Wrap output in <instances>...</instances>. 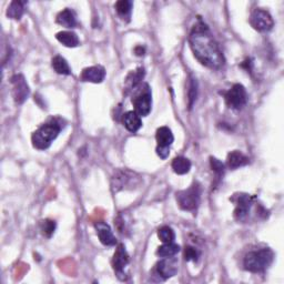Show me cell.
I'll list each match as a JSON object with an SVG mask.
<instances>
[{"label":"cell","mask_w":284,"mask_h":284,"mask_svg":"<svg viewBox=\"0 0 284 284\" xmlns=\"http://www.w3.org/2000/svg\"><path fill=\"white\" fill-rule=\"evenodd\" d=\"M189 44L194 57L203 66L210 69H221L224 66L225 60L222 51L204 24L194 26L189 36Z\"/></svg>","instance_id":"obj_1"},{"label":"cell","mask_w":284,"mask_h":284,"mask_svg":"<svg viewBox=\"0 0 284 284\" xmlns=\"http://www.w3.org/2000/svg\"><path fill=\"white\" fill-rule=\"evenodd\" d=\"M57 24L66 28H75L77 26V16L73 10L66 8L58 14L56 18Z\"/></svg>","instance_id":"obj_14"},{"label":"cell","mask_w":284,"mask_h":284,"mask_svg":"<svg viewBox=\"0 0 284 284\" xmlns=\"http://www.w3.org/2000/svg\"><path fill=\"white\" fill-rule=\"evenodd\" d=\"M158 236L161 240V242L164 243H171V242L175 241L176 234L175 231H173L170 227H162L158 231Z\"/></svg>","instance_id":"obj_26"},{"label":"cell","mask_w":284,"mask_h":284,"mask_svg":"<svg viewBox=\"0 0 284 284\" xmlns=\"http://www.w3.org/2000/svg\"><path fill=\"white\" fill-rule=\"evenodd\" d=\"M106 77V69L102 66H92L86 68L81 72V80L85 82L100 83L104 80Z\"/></svg>","instance_id":"obj_11"},{"label":"cell","mask_w":284,"mask_h":284,"mask_svg":"<svg viewBox=\"0 0 284 284\" xmlns=\"http://www.w3.org/2000/svg\"><path fill=\"white\" fill-rule=\"evenodd\" d=\"M156 139L159 147H169L173 144L175 141V136H173L172 131L168 127H161L157 130L156 133Z\"/></svg>","instance_id":"obj_17"},{"label":"cell","mask_w":284,"mask_h":284,"mask_svg":"<svg viewBox=\"0 0 284 284\" xmlns=\"http://www.w3.org/2000/svg\"><path fill=\"white\" fill-rule=\"evenodd\" d=\"M151 103H152L151 91L148 85L146 86V89H142V90H140L135 94V97L132 98L134 111L138 113L140 117H146V115H148L150 113Z\"/></svg>","instance_id":"obj_6"},{"label":"cell","mask_w":284,"mask_h":284,"mask_svg":"<svg viewBox=\"0 0 284 284\" xmlns=\"http://www.w3.org/2000/svg\"><path fill=\"white\" fill-rule=\"evenodd\" d=\"M132 6H133V3L130 2V0H120V2L115 4L114 7L120 17H122L124 19V18L130 17Z\"/></svg>","instance_id":"obj_24"},{"label":"cell","mask_w":284,"mask_h":284,"mask_svg":"<svg viewBox=\"0 0 284 284\" xmlns=\"http://www.w3.org/2000/svg\"><path fill=\"white\" fill-rule=\"evenodd\" d=\"M25 5L26 3L18 2V0H15V2H13L9 5L8 10H7L8 17L12 19L19 20L25 14Z\"/></svg>","instance_id":"obj_22"},{"label":"cell","mask_w":284,"mask_h":284,"mask_svg":"<svg viewBox=\"0 0 284 284\" xmlns=\"http://www.w3.org/2000/svg\"><path fill=\"white\" fill-rule=\"evenodd\" d=\"M224 99L225 103H227L229 108L239 110L243 108L246 104V101H248V94H246V90L243 86L240 85V83H236L229 91L225 92Z\"/></svg>","instance_id":"obj_5"},{"label":"cell","mask_w":284,"mask_h":284,"mask_svg":"<svg viewBox=\"0 0 284 284\" xmlns=\"http://www.w3.org/2000/svg\"><path fill=\"white\" fill-rule=\"evenodd\" d=\"M134 51H135V54L138 55V56H144L145 55V49L142 48V47H136Z\"/></svg>","instance_id":"obj_31"},{"label":"cell","mask_w":284,"mask_h":284,"mask_svg":"<svg viewBox=\"0 0 284 284\" xmlns=\"http://www.w3.org/2000/svg\"><path fill=\"white\" fill-rule=\"evenodd\" d=\"M252 200L248 194H241L236 201V206L234 210V218L238 221H244L248 217L249 211L251 209Z\"/></svg>","instance_id":"obj_12"},{"label":"cell","mask_w":284,"mask_h":284,"mask_svg":"<svg viewBox=\"0 0 284 284\" xmlns=\"http://www.w3.org/2000/svg\"><path fill=\"white\" fill-rule=\"evenodd\" d=\"M273 257H274V254L270 249L251 251L244 257V269L252 273L263 272L271 265Z\"/></svg>","instance_id":"obj_2"},{"label":"cell","mask_w":284,"mask_h":284,"mask_svg":"<svg viewBox=\"0 0 284 284\" xmlns=\"http://www.w3.org/2000/svg\"><path fill=\"white\" fill-rule=\"evenodd\" d=\"M123 125L130 132H136L142 127L141 117L135 111H128L122 117Z\"/></svg>","instance_id":"obj_15"},{"label":"cell","mask_w":284,"mask_h":284,"mask_svg":"<svg viewBox=\"0 0 284 284\" xmlns=\"http://www.w3.org/2000/svg\"><path fill=\"white\" fill-rule=\"evenodd\" d=\"M145 77V69L144 68H138V69L134 71H131L129 73V76L125 79V90L130 91L133 90L136 87H138L139 83L141 82L142 79Z\"/></svg>","instance_id":"obj_19"},{"label":"cell","mask_w":284,"mask_h":284,"mask_svg":"<svg viewBox=\"0 0 284 284\" xmlns=\"http://www.w3.org/2000/svg\"><path fill=\"white\" fill-rule=\"evenodd\" d=\"M60 130L61 127L57 122H55V121L43 124L38 130L35 131L33 136H31V141H33L34 147L38 150L48 149L51 142L60 133Z\"/></svg>","instance_id":"obj_3"},{"label":"cell","mask_w":284,"mask_h":284,"mask_svg":"<svg viewBox=\"0 0 284 284\" xmlns=\"http://www.w3.org/2000/svg\"><path fill=\"white\" fill-rule=\"evenodd\" d=\"M188 104L189 109H191L193 107V103L196 102L197 96H198V82L194 78H191L190 81H189L188 86Z\"/></svg>","instance_id":"obj_25"},{"label":"cell","mask_w":284,"mask_h":284,"mask_svg":"<svg viewBox=\"0 0 284 284\" xmlns=\"http://www.w3.org/2000/svg\"><path fill=\"white\" fill-rule=\"evenodd\" d=\"M56 38L60 44L68 47V48H75L80 44L78 36L72 31H60L56 35Z\"/></svg>","instance_id":"obj_18"},{"label":"cell","mask_w":284,"mask_h":284,"mask_svg":"<svg viewBox=\"0 0 284 284\" xmlns=\"http://www.w3.org/2000/svg\"><path fill=\"white\" fill-rule=\"evenodd\" d=\"M179 251H180V246L171 242V243H164V245L159 246L157 250V254L160 257H170L179 253Z\"/></svg>","instance_id":"obj_23"},{"label":"cell","mask_w":284,"mask_h":284,"mask_svg":"<svg viewBox=\"0 0 284 284\" xmlns=\"http://www.w3.org/2000/svg\"><path fill=\"white\" fill-rule=\"evenodd\" d=\"M158 274L164 278L175 276L178 272V260L175 256L164 257V260L158 262L157 264Z\"/></svg>","instance_id":"obj_9"},{"label":"cell","mask_w":284,"mask_h":284,"mask_svg":"<svg viewBox=\"0 0 284 284\" xmlns=\"http://www.w3.org/2000/svg\"><path fill=\"white\" fill-rule=\"evenodd\" d=\"M210 164H211V168L214 172H217L218 175H223L224 165L222 162L218 159H215V158H211V159H210Z\"/></svg>","instance_id":"obj_29"},{"label":"cell","mask_w":284,"mask_h":284,"mask_svg":"<svg viewBox=\"0 0 284 284\" xmlns=\"http://www.w3.org/2000/svg\"><path fill=\"white\" fill-rule=\"evenodd\" d=\"M129 263V255L125 251L124 246L122 244H120L118 246V249L115 250L113 259H112V266L114 272L118 274V277L123 280V270L124 267L127 266V264Z\"/></svg>","instance_id":"obj_10"},{"label":"cell","mask_w":284,"mask_h":284,"mask_svg":"<svg viewBox=\"0 0 284 284\" xmlns=\"http://www.w3.org/2000/svg\"><path fill=\"white\" fill-rule=\"evenodd\" d=\"M96 230H97L98 238L103 245L112 246L117 243V240H115L112 231L108 224L103 222H99L96 224Z\"/></svg>","instance_id":"obj_13"},{"label":"cell","mask_w":284,"mask_h":284,"mask_svg":"<svg viewBox=\"0 0 284 284\" xmlns=\"http://www.w3.org/2000/svg\"><path fill=\"white\" fill-rule=\"evenodd\" d=\"M157 154L159 156L161 159H167L170 155V149L167 148V147H159L158 146L157 148Z\"/></svg>","instance_id":"obj_30"},{"label":"cell","mask_w":284,"mask_h":284,"mask_svg":"<svg viewBox=\"0 0 284 284\" xmlns=\"http://www.w3.org/2000/svg\"><path fill=\"white\" fill-rule=\"evenodd\" d=\"M250 24L257 31H267L272 29L274 22H273L272 16L266 10L256 9L251 15Z\"/></svg>","instance_id":"obj_7"},{"label":"cell","mask_w":284,"mask_h":284,"mask_svg":"<svg viewBox=\"0 0 284 284\" xmlns=\"http://www.w3.org/2000/svg\"><path fill=\"white\" fill-rule=\"evenodd\" d=\"M172 169L177 175H186L191 169V162L185 157L175 158L172 161Z\"/></svg>","instance_id":"obj_20"},{"label":"cell","mask_w":284,"mask_h":284,"mask_svg":"<svg viewBox=\"0 0 284 284\" xmlns=\"http://www.w3.org/2000/svg\"><path fill=\"white\" fill-rule=\"evenodd\" d=\"M200 196H201V189L198 183L191 186L187 190L177 192V202L182 210L185 211H193L199 206Z\"/></svg>","instance_id":"obj_4"},{"label":"cell","mask_w":284,"mask_h":284,"mask_svg":"<svg viewBox=\"0 0 284 284\" xmlns=\"http://www.w3.org/2000/svg\"><path fill=\"white\" fill-rule=\"evenodd\" d=\"M40 230H41V232H43L44 235L50 238V236L54 234L55 230H56V222H55V221L48 220V219L43 220L40 222Z\"/></svg>","instance_id":"obj_27"},{"label":"cell","mask_w":284,"mask_h":284,"mask_svg":"<svg viewBox=\"0 0 284 284\" xmlns=\"http://www.w3.org/2000/svg\"><path fill=\"white\" fill-rule=\"evenodd\" d=\"M249 164V158L240 151L230 152L227 158V166L229 169L235 170Z\"/></svg>","instance_id":"obj_16"},{"label":"cell","mask_w":284,"mask_h":284,"mask_svg":"<svg viewBox=\"0 0 284 284\" xmlns=\"http://www.w3.org/2000/svg\"><path fill=\"white\" fill-rule=\"evenodd\" d=\"M51 65L52 68H54V70L57 73H59V75H64V76L71 75V69L69 67V64H68L65 58H62L61 56H56L54 59H52Z\"/></svg>","instance_id":"obj_21"},{"label":"cell","mask_w":284,"mask_h":284,"mask_svg":"<svg viewBox=\"0 0 284 284\" xmlns=\"http://www.w3.org/2000/svg\"><path fill=\"white\" fill-rule=\"evenodd\" d=\"M10 82L13 85V96L16 103H24L25 100L29 96V87L27 82H26L24 76L15 75L10 79Z\"/></svg>","instance_id":"obj_8"},{"label":"cell","mask_w":284,"mask_h":284,"mask_svg":"<svg viewBox=\"0 0 284 284\" xmlns=\"http://www.w3.org/2000/svg\"><path fill=\"white\" fill-rule=\"evenodd\" d=\"M200 257V251L193 246H186L185 249V259L187 261L196 262Z\"/></svg>","instance_id":"obj_28"}]
</instances>
